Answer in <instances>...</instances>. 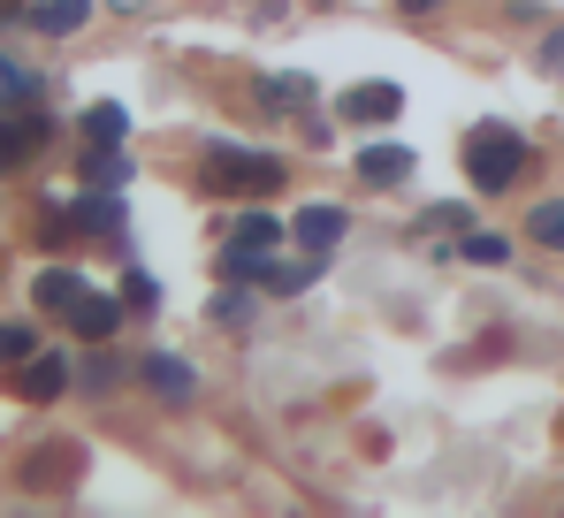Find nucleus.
Returning a JSON list of instances; mask_svg holds the SVG:
<instances>
[{
  "instance_id": "15",
  "label": "nucleus",
  "mask_w": 564,
  "mask_h": 518,
  "mask_svg": "<svg viewBox=\"0 0 564 518\" xmlns=\"http://www.w3.org/2000/svg\"><path fill=\"white\" fill-rule=\"evenodd\" d=\"M527 237L550 245V252H564V198H542V206L527 214Z\"/></svg>"
},
{
  "instance_id": "14",
  "label": "nucleus",
  "mask_w": 564,
  "mask_h": 518,
  "mask_svg": "<svg viewBox=\"0 0 564 518\" xmlns=\"http://www.w3.org/2000/svg\"><path fill=\"white\" fill-rule=\"evenodd\" d=\"M122 130H130V115H122L115 99H99V107H85V138H93V145H122Z\"/></svg>"
},
{
  "instance_id": "20",
  "label": "nucleus",
  "mask_w": 564,
  "mask_h": 518,
  "mask_svg": "<svg viewBox=\"0 0 564 518\" xmlns=\"http://www.w3.org/2000/svg\"><path fill=\"white\" fill-rule=\"evenodd\" d=\"M39 350V336L23 328V321H0V366H15V358H31Z\"/></svg>"
},
{
  "instance_id": "22",
  "label": "nucleus",
  "mask_w": 564,
  "mask_h": 518,
  "mask_svg": "<svg viewBox=\"0 0 564 518\" xmlns=\"http://www.w3.org/2000/svg\"><path fill=\"white\" fill-rule=\"evenodd\" d=\"M435 229H466V206H435V214H420V237H435Z\"/></svg>"
},
{
  "instance_id": "5",
  "label": "nucleus",
  "mask_w": 564,
  "mask_h": 518,
  "mask_svg": "<svg viewBox=\"0 0 564 518\" xmlns=\"http://www.w3.org/2000/svg\"><path fill=\"white\" fill-rule=\"evenodd\" d=\"M77 465H85V457H77L69 442H46V450L23 465V488H69V481H77Z\"/></svg>"
},
{
  "instance_id": "3",
  "label": "nucleus",
  "mask_w": 564,
  "mask_h": 518,
  "mask_svg": "<svg viewBox=\"0 0 564 518\" xmlns=\"http://www.w3.org/2000/svg\"><path fill=\"white\" fill-rule=\"evenodd\" d=\"M62 389H69V358H54V350L15 358V397H23V404H54Z\"/></svg>"
},
{
  "instance_id": "13",
  "label": "nucleus",
  "mask_w": 564,
  "mask_h": 518,
  "mask_svg": "<svg viewBox=\"0 0 564 518\" xmlns=\"http://www.w3.org/2000/svg\"><path fill=\"white\" fill-rule=\"evenodd\" d=\"M77 290H85V274H69V267H46V274H39V305H46V313H69Z\"/></svg>"
},
{
  "instance_id": "16",
  "label": "nucleus",
  "mask_w": 564,
  "mask_h": 518,
  "mask_svg": "<svg viewBox=\"0 0 564 518\" xmlns=\"http://www.w3.org/2000/svg\"><path fill=\"white\" fill-rule=\"evenodd\" d=\"M85 175H93V191H115V183L130 175V161H122V145H93V153H85Z\"/></svg>"
},
{
  "instance_id": "18",
  "label": "nucleus",
  "mask_w": 564,
  "mask_h": 518,
  "mask_svg": "<svg viewBox=\"0 0 564 518\" xmlns=\"http://www.w3.org/2000/svg\"><path fill=\"white\" fill-rule=\"evenodd\" d=\"M237 245H245V252H275V245H282V222H268V214L237 222Z\"/></svg>"
},
{
  "instance_id": "2",
  "label": "nucleus",
  "mask_w": 564,
  "mask_h": 518,
  "mask_svg": "<svg viewBox=\"0 0 564 518\" xmlns=\"http://www.w3.org/2000/svg\"><path fill=\"white\" fill-rule=\"evenodd\" d=\"M206 191L268 198V191H282V161L275 153H245V145H206Z\"/></svg>"
},
{
  "instance_id": "10",
  "label": "nucleus",
  "mask_w": 564,
  "mask_h": 518,
  "mask_svg": "<svg viewBox=\"0 0 564 518\" xmlns=\"http://www.w3.org/2000/svg\"><path fill=\"white\" fill-rule=\"evenodd\" d=\"M336 237H344V206H305V214H297V245H305V252H328Z\"/></svg>"
},
{
  "instance_id": "4",
  "label": "nucleus",
  "mask_w": 564,
  "mask_h": 518,
  "mask_svg": "<svg viewBox=\"0 0 564 518\" xmlns=\"http://www.w3.org/2000/svg\"><path fill=\"white\" fill-rule=\"evenodd\" d=\"M115 321H122V305H115V298H99L93 282H85V290H77V305H69V328H77L85 344H107V336H115Z\"/></svg>"
},
{
  "instance_id": "25",
  "label": "nucleus",
  "mask_w": 564,
  "mask_h": 518,
  "mask_svg": "<svg viewBox=\"0 0 564 518\" xmlns=\"http://www.w3.org/2000/svg\"><path fill=\"white\" fill-rule=\"evenodd\" d=\"M427 8H443V0H404V15H427Z\"/></svg>"
},
{
  "instance_id": "19",
  "label": "nucleus",
  "mask_w": 564,
  "mask_h": 518,
  "mask_svg": "<svg viewBox=\"0 0 564 518\" xmlns=\"http://www.w3.org/2000/svg\"><path fill=\"white\" fill-rule=\"evenodd\" d=\"M31 69H23V62H8V54H0V107H23V99H31Z\"/></svg>"
},
{
  "instance_id": "17",
  "label": "nucleus",
  "mask_w": 564,
  "mask_h": 518,
  "mask_svg": "<svg viewBox=\"0 0 564 518\" xmlns=\"http://www.w3.org/2000/svg\"><path fill=\"white\" fill-rule=\"evenodd\" d=\"M458 252H466L473 267H503V259H511V237H488V229H473Z\"/></svg>"
},
{
  "instance_id": "21",
  "label": "nucleus",
  "mask_w": 564,
  "mask_h": 518,
  "mask_svg": "<svg viewBox=\"0 0 564 518\" xmlns=\"http://www.w3.org/2000/svg\"><path fill=\"white\" fill-rule=\"evenodd\" d=\"M77 222H93V229H122V214H115V198H85V206H77Z\"/></svg>"
},
{
  "instance_id": "12",
  "label": "nucleus",
  "mask_w": 564,
  "mask_h": 518,
  "mask_svg": "<svg viewBox=\"0 0 564 518\" xmlns=\"http://www.w3.org/2000/svg\"><path fill=\"white\" fill-rule=\"evenodd\" d=\"M85 15H93V0H46V8H31V23H39L46 39H62V31H85Z\"/></svg>"
},
{
  "instance_id": "23",
  "label": "nucleus",
  "mask_w": 564,
  "mask_h": 518,
  "mask_svg": "<svg viewBox=\"0 0 564 518\" xmlns=\"http://www.w3.org/2000/svg\"><path fill=\"white\" fill-rule=\"evenodd\" d=\"M122 298H130V305H138V313H153V305H161V290H153V282H145V274H122Z\"/></svg>"
},
{
  "instance_id": "9",
  "label": "nucleus",
  "mask_w": 564,
  "mask_h": 518,
  "mask_svg": "<svg viewBox=\"0 0 564 518\" xmlns=\"http://www.w3.org/2000/svg\"><path fill=\"white\" fill-rule=\"evenodd\" d=\"M404 175H412V153H404V145H367V153H359V183H381V191H389V183H404Z\"/></svg>"
},
{
  "instance_id": "8",
  "label": "nucleus",
  "mask_w": 564,
  "mask_h": 518,
  "mask_svg": "<svg viewBox=\"0 0 564 518\" xmlns=\"http://www.w3.org/2000/svg\"><path fill=\"white\" fill-rule=\"evenodd\" d=\"M138 374L169 397V404H191V366L184 358H169V350H153V358H138Z\"/></svg>"
},
{
  "instance_id": "24",
  "label": "nucleus",
  "mask_w": 564,
  "mask_h": 518,
  "mask_svg": "<svg viewBox=\"0 0 564 518\" xmlns=\"http://www.w3.org/2000/svg\"><path fill=\"white\" fill-rule=\"evenodd\" d=\"M542 69H564V31H550V46H542Z\"/></svg>"
},
{
  "instance_id": "1",
  "label": "nucleus",
  "mask_w": 564,
  "mask_h": 518,
  "mask_svg": "<svg viewBox=\"0 0 564 518\" xmlns=\"http://www.w3.org/2000/svg\"><path fill=\"white\" fill-rule=\"evenodd\" d=\"M466 175H473V191H511V183L527 175V138L503 130V122L466 130Z\"/></svg>"
},
{
  "instance_id": "11",
  "label": "nucleus",
  "mask_w": 564,
  "mask_h": 518,
  "mask_svg": "<svg viewBox=\"0 0 564 518\" xmlns=\"http://www.w3.org/2000/svg\"><path fill=\"white\" fill-rule=\"evenodd\" d=\"M260 99H268L275 115H305V122H313V85H305V77H268Z\"/></svg>"
},
{
  "instance_id": "7",
  "label": "nucleus",
  "mask_w": 564,
  "mask_h": 518,
  "mask_svg": "<svg viewBox=\"0 0 564 518\" xmlns=\"http://www.w3.org/2000/svg\"><path fill=\"white\" fill-rule=\"evenodd\" d=\"M397 107H404L397 85H351L344 91V115H351V122H397Z\"/></svg>"
},
{
  "instance_id": "6",
  "label": "nucleus",
  "mask_w": 564,
  "mask_h": 518,
  "mask_svg": "<svg viewBox=\"0 0 564 518\" xmlns=\"http://www.w3.org/2000/svg\"><path fill=\"white\" fill-rule=\"evenodd\" d=\"M39 145H46V122L39 115H0V169H23Z\"/></svg>"
}]
</instances>
